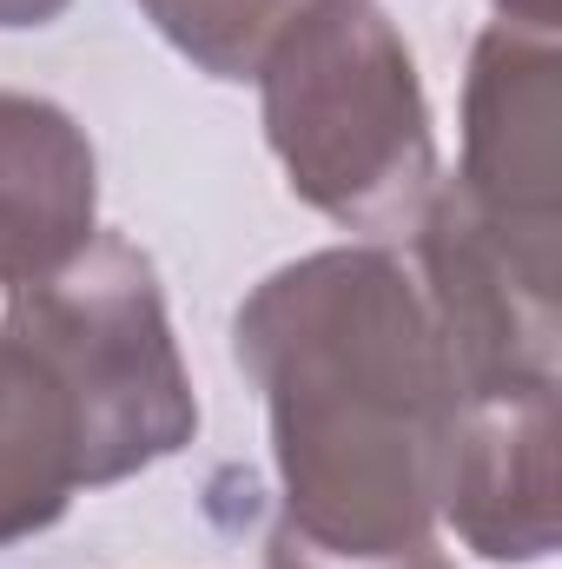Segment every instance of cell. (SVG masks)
<instances>
[{
    "label": "cell",
    "instance_id": "obj_1",
    "mask_svg": "<svg viewBox=\"0 0 562 569\" xmlns=\"http://www.w3.org/2000/svg\"><path fill=\"white\" fill-rule=\"evenodd\" d=\"M232 358L265 391L284 537L324 557L436 543L456 378L418 279L384 246L279 266L239 305Z\"/></svg>",
    "mask_w": 562,
    "mask_h": 569
},
{
    "label": "cell",
    "instance_id": "obj_4",
    "mask_svg": "<svg viewBox=\"0 0 562 569\" xmlns=\"http://www.w3.org/2000/svg\"><path fill=\"white\" fill-rule=\"evenodd\" d=\"M470 212L543 279H562V53L550 33L483 27L463 80Z\"/></svg>",
    "mask_w": 562,
    "mask_h": 569
},
{
    "label": "cell",
    "instance_id": "obj_3",
    "mask_svg": "<svg viewBox=\"0 0 562 569\" xmlns=\"http://www.w3.org/2000/svg\"><path fill=\"white\" fill-rule=\"evenodd\" d=\"M0 325H13L67 385L80 411L87 490L140 477L199 437V398L165 318V291L133 239L93 232L73 266L7 291Z\"/></svg>",
    "mask_w": 562,
    "mask_h": 569
},
{
    "label": "cell",
    "instance_id": "obj_2",
    "mask_svg": "<svg viewBox=\"0 0 562 569\" xmlns=\"http://www.w3.org/2000/svg\"><path fill=\"white\" fill-rule=\"evenodd\" d=\"M265 140L284 186L344 232H418L436 140L418 60L371 0H304L259 60Z\"/></svg>",
    "mask_w": 562,
    "mask_h": 569
},
{
    "label": "cell",
    "instance_id": "obj_10",
    "mask_svg": "<svg viewBox=\"0 0 562 569\" xmlns=\"http://www.w3.org/2000/svg\"><path fill=\"white\" fill-rule=\"evenodd\" d=\"M503 13V27H523V33H550L556 40L562 27V0H490Z\"/></svg>",
    "mask_w": 562,
    "mask_h": 569
},
{
    "label": "cell",
    "instance_id": "obj_9",
    "mask_svg": "<svg viewBox=\"0 0 562 569\" xmlns=\"http://www.w3.org/2000/svg\"><path fill=\"white\" fill-rule=\"evenodd\" d=\"M265 569H450V550L423 543V550H404V557H324V550H304L298 537H284L279 523H272Z\"/></svg>",
    "mask_w": 562,
    "mask_h": 569
},
{
    "label": "cell",
    "instance_id": "obj_8",
    "mask_svg": "<svg viewBox=\"0 0 562 569\" xmlns=\"http://www.w3.org/2000/svg\"><path fill=\"white\" fill-rule=\"evenodd\" d=\"M304 0H140V13L212 80H252Z\"/></svg>",
    "mask_w": 562,
    "mask_h": 569
},
{
    "label": "cell",
    "instance_id": "obj_6",
    "mask_svg": "<svg viewBox=\"0 0 562 569\" xmlns=\"http://www.w3.org/2000/svg\"><path fill=\"white\" fill-rule=\"evenodd\" d=\"M100 166L80 120L40 93H0V284L53 279L93 246Z\"/></svg>",
    "mask_w": 562,
    "mask_h": 569
},
{
    "label": "cell",
    "instance_id": "obj_5",
    "mask_svg": "<svg viewBox=\"0 0 562 569\" xmlns=\"http://www.w3.org/2000/svg\"><path fill=\"white\" fill-rule=\"evenodd\" d=\"M443 517L490 563H543L556 550V385L456 398Z\"/></svg>",
    "mask_w": 562,
    "mask_h": 569
},
{
    "label": "cell",
    "instance_id": "obj_11",
    "mask_svg": "<svg viewBox=\"0 0 562 569\" xmlns=\"http://www.w3.org/2000/svg\"><path fill=\"white\" fill-rule=\"evenodd\" d=\"M73 0H0V33L7 27H47V20H60Z\"/></svg>",
    "mask_w": 562,
    "mask_h": 569
},
{
    "label": "cell",
    "instance_id": "obj_7",
    "mask_svg": "<svg viewBox=\"0 0 562 569\" xmlns=\"http://www.w3.org/2000/svg\"><path fill=\"white\" fill-rule=\"evenodd\" d=\"M73 490H87L80 411L53 365L0 325V550L53 530Z\"/></svg>",
    "mask_w": 562,
    "mask_h": 569
}]
</instances>
